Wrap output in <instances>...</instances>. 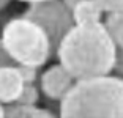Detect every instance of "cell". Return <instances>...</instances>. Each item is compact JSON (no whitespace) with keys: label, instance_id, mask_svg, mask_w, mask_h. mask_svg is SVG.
<instances>
[{"label":"cell","instance_id":"obj_11","mask_svg":"<svg viewBox=\"0 0 123 118\" xmlns=\"http://www.w3.org/2000/svg\"><path fill=\"white\" fill-rule=\"evenodd\" d=\"M19 71L22 74V79L25 83H36L40 82V68L30 66V65H18Z\"/></svg>","mask_w":123,"mask_h":118},{"label":"cell","instance_id":"obj_13","mask_svg":"<svg viewBox=\"0 0 123 118\" xmlns=\"http://www.w3.org/2000/svg\"><path fill=\"white\" fill-rule=\"evenodd\" d=\"M118 76H123V47H117L115 60H114V69Z\"/></svg>","mask_w":123,"mask_h":118},{"label":"cell","instance_id":"obj_3","mask_svg":"<svg viewBox=\"0 0 123 118\" xmlns=\"http://www.w3.org/2000/svg\"><path fill=\"white\" fill-rule=\"evenodd\" d=\"M0 41L16 65L41 68L54 55L47 33L35 21L24 14L5 22Z\"/></svg>","mask_w":123,"mask_h":118},{"label":"cell","instance_id":"obj_12","mask_svg":"<svg viewBox=\"0 0 123 118\" xmlns=\"http://www.w3.org/2000/svg\"><path fill=\"white\" fill-rule=\"evenodd\" d=\"M95 2H96V3L99 5V8L104 11V14L123 8V0H95Z\"/></svg>","mask_w":123,"mask_h":118},{"label":"cell","instance_id":"obj_15","mask_svg":"<svg viewBox=\"0 0 123 118\" xmlns=\"http://www.w3.org/2000/svg\"><path fill=\"white\" fill-rule=\"evenodd\" d=\"M2 117H6V106L3 102H0V118Z\"/></svg>","mask_w":123,"mask_h":118},{"label":"cell","instance_id":"obj_9","mask_svg":"<svg viewBox=\"0 0 123 118\" xmlns=\"http://www.w3.org/2000/svg\"><path fill=\"white\" fill-rule=\"evenodd\" d=\"M104 25L117 47H123V8L112 13H107Z\"/></svg>","mask_w":123,"mask_h":118},{"label":"cell","instance_id":"obj_2","mask_svg":"<svg viewBox=\"0 0 123 118\" xmlns=\"http://www.w3.org/2000/svg\"><path fill=\"white\" fill-rule=\"evenodd\" d=\"M62 117H123V77L95 76L76 79L60 101Z\"/></svg>","mask_w":123,"mask_h":118},{"label":"cell","instance_id":"obj_8","mask_svg":"<svg viewBox=\"0 0 123 118\" xmlns=\"http://www.w3.org/2000/svg\"><path fill=\"white\" fill-rule=\"evenodd\" d=\"M51 112L47 109L40 107L38 104H8L6 117L16 118H44L51 117Z\"/></svg>","mask_w":123,"mask_h":118},{"label":"cell","instance_id":"obj_1","mask_svg":"<svg viewBox=\"0 0 123 118\" xmlns=\"http://www.w3.org/2000/svg\"><path fill=\"white\" fill-rule=\"evenodd\" d=\"M115 52L117 46L104 22H96L74 24L58 43L54 55L74 79H87L112 72Z\"/></svg>","mask_w":123,"mask_h":118},{"label":"cell","instance_id":"obj_4","mask_svg":"<svg viewBox=\"0 0 123 118\" xmlns=\"http://www.w3.org/2000/svg\"><path fill=\"white\" fill-rule=\"evenodd\" d=\"M24 16L35 21L47 33L52 43L54 54L58 43L74 25L71 8L63 0H43L29 3L27 10L24 11Z\"/></svg>","mask_w":123,"mask_h":118},{"label":"cell","instance_id":"obj_17","mask_svg":"<svg viewBox=\"0 0 123 118\" xmlns=\"http://www.w3.org/2000/svg\"><path fill=\"white\" fill-rule=\"evenodd\" d=\"M8 3H10V0H0V11L3 10V8H5V6H6V5H8Z\"/></svg>","mask_w":123,"mask_h":118},{"label":"cell","instance_id":"obj_16","mask_svg":"<svg viewBox=\"0 0 123 118\" xmlns=\"http://www.w3.org/2000/svg\"><path fill=\"white\" fill-rule=\"evenodd\" d=\"M63 2H65V3L68 5L69 8H73V6H74L76 3H79V2H82V0H63Z\"/></svg>","mask_w":123,"mask_h":118},{"label":"cell","instance_id":"obj_14","mask_svg":"<svg viewBox=\"0 0 123 118\" xmlns=\"http://www.w3.org/2000/svg\"><path fill=\"white\" fill-rule=\"evenodd\" d=\"M5 65H16V63L13 61V58L8 55V52L5 50L3 44L0 41V66H5Z\"/></svg>","mask_w":123,"mask_h":118},{"label":"cell","instance_id":"obj_10","mask_svg":"<svg viewBox=\"0 0 123 118\" xmlns=\"http://www.w3.org/2000/svg\"><path fill=\"white\" fill-rule=\"evenodd\" d=\"M40 91L41 90L35 83H24L19 98L13 104H38L40 101Z\"/></svg>","mask_w":123,"mask_h":118},{"label":"cell","instance_id":"obj_6","mask_svg":"<svg viewBox=\"0 0 123 118\" xmlns=\"http://www.w3.org/2000/svg\"><path fill=\"white\" fill-rule=\"evenodd\" d=\"M24 79L18 65L0 66V102L5 106L13 104L24 88Z\"/></svg>","mask_w":123,"mask_h":118},{"label":"cell","instance_id":"obj_7","mask_svg":"<svg viewBox=\"0 0 123 118\" xmlns=\"http://www.w3.org/2000/svg\"><path fill=\"white\" fill-rule=\"evenodd\" d=\"M74 24H96L103 22L104 11L99 8V5L95 0H82L71 8Z\"/></svg>","mask_w":123,"mask_h":118},{"label":"cell","instance_id":"obj_18","mask_svg":"<svg viewBox=\"0 0 123 118\" xmlns=\"http://www.w3.org/2000/svg\"><path fill=\"white\" fill-rule=\"evenodd\" d=\"M19 2H24V3H35V2H43V0H19Z\"/></svg>","mask_w":123,"mask_h":118},{"label":"cell","instance_id":"obj_5","mask_svg":"<svg viewBox=\"0 0 123 118\" xmlns=\"http://www.w3.org/2000/svg\"><path fill=\"white\" fill-rule=\"evenodd\" d=\"M76 79L62 63L52 65L40 76V90L52 101H62L66 96Z\"/></svg>","mask_w":123,"mask_h":118}]
</instances>
